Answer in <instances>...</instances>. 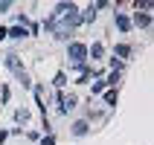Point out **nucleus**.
Segmentation results:
<instances>
[{"label":"nucleus","mask_w":154,"mask_h":145,"mask_svg":"<svg viewBox=\"0 0 154 145\" xmlns=\"http://www.w3.org/2000/svg\"><path fill=\"white\" fill-rule=\"evenodd\" d=\"M26 29H29V38L41 35V23H38V20H29V26H26Z\"/></svg>","instance_id":"412c9836"},{"label":"nucleus","mask_w":154,"mask_h":145,"mask_svg":"<svg viewBox=\"0 0 154 145\" xmlns=\"http://www.w3.org/2000/svg\"><path fill=\"white\" fill-rule=\"evenodd\" d=\"M105 87H119L122 84V73H113V70H105Z\"/></svg>","instance_id":"4468645a"},{"label":"nucleus","mask_w":154,"mask_h":145,"mask_svg":"<svg viewBox=\"0 0 154 145\" xmlns=\"http://www.w3.org/2000/svg\"><path fill=\"white\" fill-rule=\"evenodd\" d=\"M15 9V0H0V15H9Z\"/></svg>","instance_id":"aec40b11"},{"label":"nucleus","mask_w":154,"mask_h":145,"mask_svg":"<svg viewBox=\"0 0 154 145\" xmlns=\"http://www.w3.org/2000/svg\"><path fill=\"white\" fill-rule=\"evenodd\" d=\"M90 81H93V73H85V76H76V78H73V84H76V87H85V84H90Z\"/></svg>","instance_id":"f3484780"},{"label":"nucleus","mask_w":154,"mask_h":145,"mask_svg":"<svg viewBox=\"0 0 154 145\" xmlns=\"http://www.w3.org/2000/svg\"><path fill=\"white\" fill-rule=\"evenodd\" d=\"M99 17V12H96V6L93 3H87V6H82V26H90Z\"/></svg>","instance_id":"f8f14e48"},{"label":"nucleus","mask_w":154,"mask_h":145,"mask_svg":"<svg viewBox=\"0 0 154 145\" xmlns=\"http://www.w3.org/2000/svg\"><path fill=\"white\" fill-rule=\"evenodd\" d=\"M131 9H134V12H154V3L151 0H134Z\"/></svg>","instance_id":"dca6fc26"},{"label":"nucleus","mask_w":154,"mask_h":145,"mask_svg":"<svg viewBox=\"0 0 154 145\" xmlns=\"http://www.w3.org/2000/svg\"><path fill=\"white\" fill-rule=\"evenodd\" d=\"M23 134H26V139H29V142L38 145V139H41V131H38V128H29V131H23Z\"/></svg>","instance_id":"6ab92c4d"},{"label":"nucleus","mask_w":154,"mask_h":145,"mask_svg":"<svg viewBox=\"0 0 154 145\" xmlns=\"http://www.w3.org/2000/svg\"><path fill=\"white\" fill-rule=\"evenodd\" d=\"M64 55H67V67L90 64L87 61V41H82V38H73L70 44H64Z\"/></svg>","instance_id":"7ed1b4c3"},{"label":"nucleus","mask_w":154,"mask_h":145,"mask_svg":"<svg viewBox=\"0 0 154 145\" xmlns=\"http://www.w3.org/2000/svg\"><path fill=\"white\" fill-rule=\"evenodd\" d=\"M108 52H111V58H119V61H125V64H128V61L134 58L137 47H134L131 41H116V44H113V47H111Z\"/></svg>","instance_id":"423d86ee"},{"label":"nucleus","mask_w":154,"mask_h":145,"mask_svg":"<svg viewBox=\"0 0 154 145\" xmlns=\"http://www.w3.org/2000/svg\"><path fill=\"white\" fill-rule=\"evenodd\" d=\"M38 145H58V137H55V134H41Z\"/></svg>","instance_id":"a211bd4d"},{"label":"nucleus","mask_w":154,"mask_h":145,"mask_svg":"<svg viewBox=\"0 0 154 145\" xmlns=\"http://www.w3.org/2000/svg\"><path fill=\"white\" fill-rule=\"evenodd\" d=\"M131 15V26H134V32L137 29H143V32H148L154 26V15L151 12H128Z\"/></svg>","instance_id":"6e6552de"},{"label":"nucleus","mask_w":154,"mask_h":145,"mask_svg":"<svg viewBox=\"0 0 154 145\" xmlns=\"http://www.w3.org/2000/svg\"><path fill=\"white\" fill-rule=\"evenodd\" d=\"M29 38V29H23V26H6V41L12 44H20Z\"/></svg>","instance_id":"1a4fd4ad"},{"label":"nucleus","mask_w":154,"mask_h":145,"mask_svg":"<svg viewBox=\"0 0 154 145\" xmlns=\"http://www.w3.org/2000/svg\"><path fill=\"white\" fill-rule=\"evenodd\" d=\"M50 84H52V90H67V87H70V76L64 73V67H61V70H55V76H52V81H50Z\"/></svg>","instance_id":"9d476101"},{"label":"nucleus","mask_w":154,"mask_h":145,"mask_svg":"<svg viewBox=\"0 0 154 145\" xmlns=\"http://www.w3.org/2000/svg\"><path fill=\"white\" fill-rule=\"evenodd\" d=\"M0 44H6V26L0 23Z\"/></svg>","instance_id":"b1692460"},{"label":"nucleus","mask_w":154,"mask_h":145,"mask_svg":"<svg viewBox=\"0 0 154 145\" xmlns=\"http://www.w3.org/2000/svg\"><path fill=\"white\" fill-rule=\"evenodd\" d=\"M9 139H12V137H9V128H0V145H6Z\"/></svg>","instance_id":"5701e85b"},{"label":"nucleus","mask_w":154,"mask_h":145,"mask_svg":"<svg viewBox=\"0 0 154 145\" xmlns=\"http://www.w3.org/2000/svg\"><path fill=\"white\" fill-rule=\"evenodd\" d=\"M113 26H116V32H119V35H134L131 15H128V12H122L119 3H113Z\"/></svg>","instance_id":"39448f33"},{"label":"nucleus","mask_w":154,"mask_h":145,"mask_svg":"<svg viewBox=\"0 0 154 145\" xmlns=\"http://www.w3.org/2000/svg\"><path fill=\"white\" fill-rule=\"evenodd\" d=\"M93 134V122L85 119V116H76L70 122V139H87Z\"/></svg>","instance_id":"20e7f679"},{"label":"nucleus","mask_w":154,"mask_h":145,"mask_svg":"<svg viewBox=\"0 0 154 145\" xmlns=\"http://www.w3.org/2000/svg\"><path fill=\"white\" fill-rule=\"evenodd\" d=\"M50 104L55 107V116H70V113L79 110V93H70V90H52ZM47 104V107H50Z\"/></svg>","instance_id":"f03ea898"},{"label":"nucleus","mask_w":154,"mask_h":145,"mask_svg":"<svg viewBox=\"0 0 154 145\" xmlns=\"http://www.w3.org/2000/svg\"><path fill=\"white\" fill-rule=\"evenodd\" d=\"M32 122V110L29 107H15V128H26Z\"/></svg>","instance_id":"9b49d317"},{"label":"nucleus","mask_w":154,"mask_h":145,"mask_svg":"<svg viewBox=\"0 0 154 145\" xmlns=\"http://www.w3.org/2000/svg\"><path fill=\"white\" fill-rule=\"evenodd\" d=\"M105 90H108V87H105V78H102V76H96L93 81H90V99H99Z\"/></svg>","instance_id":"ddd939ff"},{"label":"nucleus","mask_w":154,"mask_h":145,"mask_svg":"<svg viewBox=\"0 0 154 145\" xmlns=\"http://www.w3.org/2000/svg\"><path fill=\"white\" fill-rule=\"evenodd\" d=\"M0 61H3V67L15 76V81L23 87V90H32L35 81H32V76H29V70H26V64H23V55H17V52H6Z\"/></svg>","instance_id":"f257e3e1"},{"label":"nucleus","mask_w":154,"mask_h":145,"mask_svg":"<svg viewBox=\"0 0 154 145\" xmlns=\"http://www.w3.org/2000/svg\"><path fill=\"white\" fill-rule=\"evenodd\" d=\"M9 104H12V87L0 81V107H9Z\"/></svg>","instance_id":"2eb2a0df"},{"label":"nucleus","mask_w":154,"mask_h":145,"mask_svg":"<svg viewBox=\"0 0 154 145\" xmlns=\"http://www.w3.org/2000/svg\"><path fill=\"white\" fill-rule=\"evenodd\" d=\"M93 6H96V12H105V9H113V3L111 0H96Z\"/></svg>","instance_id":"4be33fe9"},{"label":"nucleus","mask_w":154,"mask_h":145,"mask_svg":"<svg viewBox=\"0 0 154 145\" xmlns=\"http://www.w3.org/2000/svg\"><path fill=\"white\" fill-rule=\"evenodd\" d=\"M0 64H3V61H0Z\"/></svg>","instance_id":"393cba45"},{"label":"nucleus","mask_w":154,"mask_h":145,"mask_svg":"<svg viewBox=\"0 0 154 145\" xmlns=\"http://www.w3.org/2000/svg\"><path fill=\"white\" fill-rule=\"evenodd\" d=\"M105 58H108V44H105V41L87 44V61H90V64H96V67H99Z\"/></svg>","instance_id":"0eeeda50"}]
</instances>
